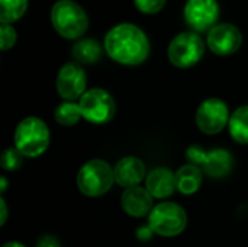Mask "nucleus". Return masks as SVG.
Listing matches in <instances>:
<instances>
[{"label": "nucleus", "instance_id": "nucleus-13", "mask_svg": "<svg viewBox=\"0 0 248 247\" xmlns=\"http://www.w3.org/2000/svg\"><path fill=\"white\" fill-rule=\"evenodd\" d=\"M122 208L132 217H145L153 211V195L141 186H132L124 191Z\"/></svg>", "mask_w": 248, "mask_h": 247}, {"label": "nucleus", "instance_id": "nucleus-10", "mask_svg": "<svg viewBox=\"0 0 248 247\" xmlns=\"http://www.w3.org/2000/svg\"><path fill=\"white\" fill-rule=\"evenodd\" d=\"M230 122L228 106L218 98H209L203 100L196 111L198 128L209 135L221 132Z\"/></svg>", "mask_w": 248, "mask_h": 247}, {"label": "nucleus", "instance_id": "nucleus-24", "mask_svg": "<svg viewBox=\"0 0 248 247\" xmlns=\"http://www.w3.org/2000/svg\"><path fill=\"white\" fill-rule=\"evenodd\" d=\"M35 247H60V242L49 234H44L38 239Z\"/></svg>", "mask_w": 248, "mask_h": 247}, {"label": "nucleus", "instance_id": "nucleus-2", "mask_svg": "<svg viewBox=\"0 0 248 247\" xmlns=\"http://www.w3.org/2000/svg\"><path fill=\"white\" fill-rule=\"evenodd\" d=\"M51 23L64 39L78 41L89 28V16L74 0H58L51 7Z\"/></svg>", "mask_w": 248, "mask_h": 247}, {"label": "nucleus", "instance_id": "nucleus-6", "mask_svg": "<svg viewBox=\"0 0 248 247\" xmlns=\"http://www.w3.org/2000/svg\"><path fill=\"white\" fill-rule=\"evenodd\" d=\"M151 230L163 237L179 236L187 226L186 211L174 202H161L155 205L148 215Z\"/></svg>", "mask_w": 248, "mask_h": 247}, {"label": "nucleus", "instance_id": "nucleus-11", "mask_svg": "<svg viewBox=\"0 0 248 247\" xmlns=\"http://www.w3.org/2000/svg\"><path fill=\"white\" fill-rule=\"evenodd\" d=\"M86 84H87L86 71L76 61L65 63L57 74V83H55L57 92L67 102L81 99V96L87 92Z\"/></svg>", "mask_w": 248, "mask_h": 247}, {"label": "nucleus", "instance_id": "nucleus-12", "mask_svg": "<svg viewBox=\"0 0 248 247\" xmlns=\"http://www.w3.org/2000/svg\"><path fill=\"white\" fill-rule=\"evenodd\" d=\"M241 44L243 33L232 23H218L206 35V45L215 55H232L240 49Z\"/></svg>", "mask_w": 248, "mask_h": 247}, {"label": "nucleus", "instance_id": "nucleus-25", "mask_svg": "<svg viewBox=\"0 0 248 247\" xmlns=\"http://www.w3.org/2000/svg\"><path fill=\"white\" fill-rule=\"evenodd\" d=\"M151 233H154V231L151 230V227H150V226H148V227H141V229L138 230V239L147 240V239H150V237H151Z\"/></svg>", "mask_w": 248, "mask_h": 247}, {"label": "nucleus", "instance_id": "nucleus-3", "mask_svg": "<svg viewBox=\"0 0 248 247\" xmlns=\"http://www.w3.org/2000/svg\"><path fill=\"white\" fill-rule=\"evenodd\" d=\"M49 146V130L46 124L36 118L28 116L19 122L15 131V147L25 157H38Z\"/></svg>", "mask_w": 248, "mask_h": 247}, {"label": "nucleus", "instance_id": "nucleus-27", "mask_svg": "<svg viewBox=\"0 0 248 247\" xmlns=\"http://www.w3.org/2000/svg\"><path fill=\"white\" fill-rule=\"evenodd\" d=\"M0 183H1V185H0V192H1V194H4V192H6V189H7V181H6V178H4V176H1V178H0Z\"/></svg>", "mask_w": 248, "mask_h": 247}, {"label": "nucleus", "instance_id": "nucleus-23", "mask_svg": "<svg viewBox=\"0 0 248 247\" xmlns=\"http://www.w3.org/2000/svg\"><path fill=\"white\" fill-rule=\"evenodd\" d=\"M167 0H134V4L138 12L144 15H155L161 12Z\"/></svg>", "mask_w": 248, "mask_h": 247}, {"label": "nucleus", "instance_id": "nucleus-18", "mask_svg": "<svg viewBox=\"0 0 248 247\" xmlns=\"http://www.w3.org/2000/svg\"><path fill=\"white\" fill-rule=\"evenodd\" d=\"M230 134L231 137L240 143V144H248V105L240 106L232 112L230 116Z\"/></svg>", "mask_w": 248, "mask_h": 247}, {"label": "nucleus", "instance_id": "nucleus-19", "mask_svg": "<svg viewBox=\"0 0 248 247\" xmlns=\"http://www.w3.org/2000/svg\"><path fill=\"white\" fill-rule=\"evenodd\" d=\"M29 0H0V23L13 25L28 10Z\"/></svg>", "mask_w": 248, "mask_h": 247}, {"label": "nucleus", "instance_id": "nucleus-17", "mask_svg": "<svg viewBox=\"0 0 248 247\" xmlns=\"http://www.w3.org/2000/svg\"><path fill=\"white\" fill-rule=\"evenodd\" d=\"M202 185V170L196 165H185L176 173V188L185 195H192Z\"/></svg>", "mask_w": 248, "mask_h": 247}, {"label": "nucleus", "instance_id": "nucleus-5", "mask_svg": "<svg viewBox=\"0 0 248 247\" xmlns=\"http://www.w3.org/2000/svg\"><path fill=\"white\" fill-rule=\"evenodd\" d=\"M115 182V173L105 160H90L78 170L77 186L86 197H100L106 194Z\"/></svg>", "mask_w": 248, "mask_h": 247}, {"label": "nucleus", "instance_id": "nucleus-8", "mask_svg": "<svg viewBox=\"0 0 248 247\" xmlns=\"http://www.w3.org/2000/svg\"><path fill=\"white\" fill-rule=\"evenodd\" d=\"M186 156L192 165L201 166L202 170L212 178H224L230 175L234 166V157L224 148L205 151L199 146H192L187 148Z\"/></svg>", "mask_w": 248, "mask_h": 247}, {"label": "nucleus", "instance_id": "nucleus-20", "mask_svg": "<svg viewBox=\"0 0 248 247\" xmlns=\"http://www.w3.org/2000/svg\"><path fill=\"white\" fill-rule=\"evenodd\" d=\"M55 121L64 127H71L76 125L80 118H81V111H80V105L74 103V102H62L61 105L57 106L55 112H54Z\"/></svg>", "mask_w": 248, "mask_h": 247}, {"label": "nucleus", "instance_id": "nucleus-9", "mask_svg": "<svg viewBox=\"0 0 248 247\" xmlns=\"http://www.w3.org/2000/svg\"><path fill=\"white\" fill-rule=\"evenodd\" d=\"M221 15L218 0H187L183 7V17L190 31L198 33L209 32Z\"/></svg>", "mask_w": 248, "mask_h": 247}, {"label": "nucleus", "instance_id": "nucleus-21", "mask_svg": "<svg viewBox=\"0 0 248 247\" xmlns=\"http://www.w3.org/2000/svg\"><path fill=\"white\" fill-rule=\"evenodd\" d=\"M23 157L25 156L16 147L6 148L4 153L1 154V167L7 172H15L22 167Z\"/></svg>", "mask_w": 248, "mask_h": 247}, {"label": "nucleus", "instance_id": "nucleus-28", "mask_svg": "<svg viewBox=\"0 0 248 247\" xmlns=\"http://www.w3.org/2000/svg\"><path fill=\"white\" fill-rule=\"evenodd\" d=\"M3 247H25L22 243H19V242H7L6 245Z\"/></svg>", "mask_w": 248, "mask_h": 247}, {"label": "nucleus", "instance_id": "nucleus-1", "mask_svg": "<svg viewBox=\"0 0 248 247\" xmlns=\"http://www.w3.org/2000/svg\"><path fill=\"white\" fill-rule=\"evenodd\" d=\"M105 51L116 63L124 66H140L150 55V39L147 33L134 23H118L105 35Z\"/></svg>", "mask_w": 248, "mask_h": 247}, {"label": "nucleus", "instance_id": "nucleus-7", "mask_svg": "<svg viewBox=\"0 0 248 247\" xmlns=\"http://www.w3.org/2000/svg\"><path fill=\"white\" fill-rule=\"evenodd\" d=\"M81 116L93 124H106L109 122L116 111V103L112 95L100 87H94L87 90L80 102Z\"/></svg>", "mask_w": 248, "mask_h": 247}, {"label": "nucleus", "instance_id": "nucleus-26", "mask_svg": "<svg viewBox=\"0 0 248 247\" xmlns=\"http://www.w3.org/2000/svg\"><path fill=\"white\" fill-rule=\"evenodd\" d=\"M0 208H1V218H0V226H4L6 218H7V207L4 198H0Z\"/></svg>", "mask_w": 248, "mask_h": 247}, {"label": "nucleus", "instance_id": "nucleus-22", "mask_svg": "<svg viewBox=\"0 0 248 247\" xmlns=\"http://www.w3.org/2000/svg\"><path fill=\"white\" fill-rule=\"evenodd\" d=\"M17 41V33L13 25L7 23H0V49L7 51L12 47H15Z\"/></svg>", "mask_w": 248, "mask_h": 247}, {"label": "nucleus", "instance_id": "nucleus-4", "mask_svg": "<svg viewBox=\"0 0 248 247\" xmlns=\"http://www.w3.org/2000/svg\"><path fill=\"white\" fill-rule=\"evenodd\" d=\"M205 48L206 42L198 32L183 31L170 41L167 55L174 67L190 68L202 60Z\"/></svg>", "mask_w": 248, "mask_h": 247}, {"label": "nucleus", "instance_id": "nucleus-14", "mask_svg": "<svg viewBox=\"0 0 248 247\" xmlns=\"http://www.w3.org/2000/svg\"><path fill=\"white\" fill-rule=\"evenodd\" d=\"M113 173L116 183L128 189L132 186H138L140 182L144 179L145 165L137 157H124L116 163Z\"/></svg>", "mask_w": 248, "mask_h": 247}, {"label": "nucleus", "instance_id": "nucleus-16", "mask_svg": "<svg viewBox=\"0 0 248 247\" xmlns=\"http://www.w3.org/2000/svg\"><path fill=\"white\" fill-rule=\"evenodd\" d=\"M73 58L78 64H94L103 54V47L94 38H81L71 48Z\"/></svg>", "mask_w": 248, "mask_h": 247}, {"label": "nucleus", "instance_id": "nucleus-15", "mask_svg": "<svg viewBox=\"0 0 248 247\" xmlns=\"http://www.w3.org/2000/svg\"><path fill=\"white\" fill-rule=\"evenodd\" d=\"M176 188V175L166 167H157L147 176V191L153 198H167L174 192Z\"/></svg>", "mask_w": 248, "mask_h": 247}]
</instances>
